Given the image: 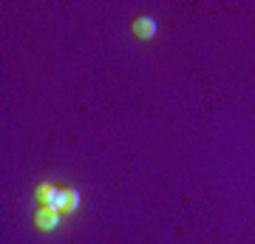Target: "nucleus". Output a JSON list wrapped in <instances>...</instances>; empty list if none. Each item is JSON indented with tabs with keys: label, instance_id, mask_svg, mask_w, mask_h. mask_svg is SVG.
Returning <instances> with one entry per match:
<instances>
[{
	"label": "nucleus",
	"instance_id": "1",
	"mask_svg": "<svg viewBox=\"0 0 255 244\" xmlns=\"http://www.w3.org/2000/svg\"><path fill=\"white\" fill-rule=\"evenodd\" d=\"M34 199H37V205H43V208H54V210L63 213L65 210V188H57L51 182H37Z\"/></svg>",
	"mask_w": 255,
	"mask_h": 244
},
{
	"label": "nucleus",
	"instance_id": "2",
	"mask_svg": "<svg viewBox=\"0 0 255 244\" xmlns=\"http://www.w3.org/2000/svg\"><path fill=\"white\" fill-rule=\"evenodd\" d=\"M34 227L37 230H43V233H51V230H57L60 227V210H54V208H37V213H34Z\"/></svg>",
	"mask_w": 255,
	"mask_h": 244
},
{
	"label": "nucleus",
	"instance_id": "3",
	"mask_svg": "<svg viewBox=\"0 0 255 244\" xmlns=\"http://www.w3.org/2000/svg\"><path fill=\"white\" fill-rule=\"evenodd\" d=\"M130 31L136 40H153L156 37V20L150 14H136L130 20Z\"/></svg>",
	"mask_w": 255,
	"mask_h": 244
},
{
	"label": "nucleus",
	"instance_id": "4",
	"mask_svg": "<svg viewBox=\"0 0 255 244\" xmlns=\"http://www.w3.org/2000/svg\"><path fill=\"white\" fill-rule=\"evenodd\" d=\"M80 208V190L65 188V210H77Z\"/></svg>",
	"mask_w": 255,
	"mask_h": 244
}]
</instances>
